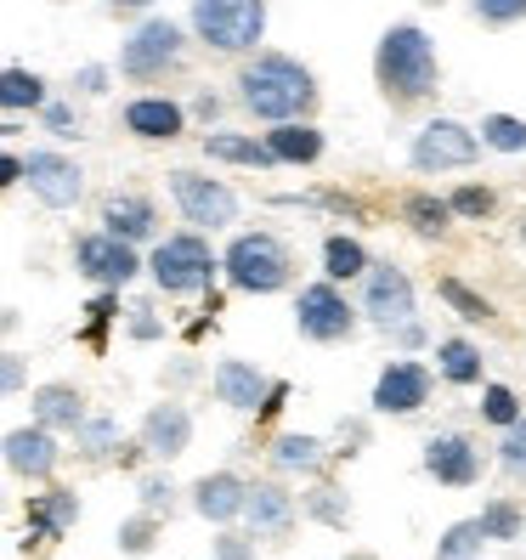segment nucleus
Masks as SVG:
<instances>
[{
  "mask_svg": "<svg viewBox=\"0 0 526 560\" xmlns=\"http://www.w3.org/2000/svg\"><path fill=\"white\" fill-rule=\"evenodd\" d=\"M233 96L249 119H267V125H289V119H312L317 114V74L306 69L301 57L289 51H249L233 74Z\"/></svg>",
  "mask_w": 526,
  "mask_h": 560,
  "instance_id": "1",
  "label": "nucleus"
},
{
  "mask_svg": "<svg viewBox=\"0 0 526 560\" xmlns=\"http://www.w3.org/2000/svg\"><path fill=\"white\" fill-rule=\"evenodd\" d=\"M374 85L390 108H413L442 85V57L436 40L419 23H390L374 46Z\"/></svg>",
  "mask_w": 526,
  "mask_h": 560,
  "instance_id": "2",
  "label": "nucleus"
},
{
  "mask_svg": "<svg viewBox=\"0 0 526 560\" xmlns=\"http://www.w3.org/2000/svg\"><path fill=\"white\" fill-rule=\"evenodd\" d=\"M221 278L238 294H278L294 283V249L267 226H249V233H233V244L221 249Z\"/></svg>",
  "mask_w": 526,
  "mask_h": 560,
  "instance_id": "3",
  "label": "nucleus"
},
{
  "mask_svg": "<svg viewBox=\"0 0 526 560\" xmlns=\"http://www.w3.org/2000/svg\"><path fill=\"white\" fill-rule=\"evenodd\" d=\"M187 28L215 57H249L267 40V0H192Z\"/></svg>",
  "mask_w": 526,
  "mask_h": 560,
  "instance_id": "4",
  "label": "nucleus"
},
{
  "mask_svg": "<svg viewBox=\"0 0 526 560\" xmlns=\"http://www.w3.org/2000/svg\"><path fill=\"white\" fill-rule=\"evenodd\" d=\"M148 278L159 294H204L221 278V255L210 249V238L199 226H182V233H164L148 255Z\"/></svg>",
  "mask_w": 526,
  "mask_h": 560,
  "instance_id": "5",
  "label": "nucleus"
},
{
  "mask_svg": "<svg viewBox=\"0 0 526 560\" xmlns=\"http://www.w3.org/2000/svg\"><path fill=\"white\" fill-rule=\"evenodd\" d=\"M182 62H187V28L171 18H142L130 28V40L119 46V74L137 85L182 74Z\"/></svg>",
  "mask_w": 526,
  "mask_h": 560,
  "instance_id": "6",
  "label": "nucleus"
},
{
  "mask_svg": "<svg viewBox=\"0 0 526 560\" xmlns=\"http://www.w3.org/2000/svg\"><path fill=\"white\" fill-rule=\"evenodd\" d=\"M164 187H171V205L187 226H199V233H226L238 215H244V199L233 187H226L221 176H204L192 171V164H176L171 176H164Z\"/></svg>",
  "mask_w": 526,
  "mask_h": 560,
  "instance_id": "7",
  "label": "nucleus"
},
{
  "mask_svg": "<svg viewBox=\"0 0 526 560\" xmlns=\"http://www.w3.org/2000/svg\"><path fill=\"white\" fill-rule=\"evenodd\" d=\"M356 323H363V306H351L335 278H317L294 294V328L312 346H346L356 335Z\"/></svg>",
  "mask_w": 526,
  "mask_h": 560,
  "instance_id": "8",
  "label": "nucleus"
},
{
  "mask_svg": "<svg viewBox=\"0 0 526 560\" xmlns=\"http://www.w3.org/2000/svg\"><path fill=\"white\" fill-rule=\"evenodd\" d=\"M74 272L91 289H130L148 272V255H142V244H130V238L108 233V226H96V233L74 238Z\"/></svg>",
  "mask_w": 526,
  "mask_h": 560,
  "instance_id": "9",
  "label": "nucleus"
},
{
  "mask_svg": "<svg viewBox=\"0 0 526 560\" xmlns=\"http://www.w3.org/2000/svg\"><path fill=\"white\" fill-rule=\"evenodd\" d=\"M481 130H470V125H458V119H447V114H436V119H424L419 130H413V142H408V164L419 176H442V171H470V164L481 159Z\"/></svg>",
  "mask_w": 526,
  "mask_h": 560,
  "instance_id": "10",
  "label": "nucleus"
},
{
  "mask_svg": "<svg viewBox=\"0 0 526 560\" xmlns=\"http://www.w3.org/2000/svg\"><path fill=\"white\" fill-rule=\"evenodd\" d=\"M431 390H436V374H431V362H419V357H390L379 380H374V397L369 408L379 419H413L424 402H431Z\"/></svg>",
  "mask_w": 526,
  "mask_h": 560,
  "instance_id": "11",
  "label": "nucleus"
},
{
  "mask_svg": "<svg viewBox=\"0 0 526 560\" xmlns=\"http://www.w3.org/2000/svg\"><path fill=\"white\" fill-rule=\"evenodd\" d=\"M363 323H374V328H402V323H413L419 317V294H413V278L402 272V267H390V260H374L369 267V278H363Z\"/></svg>",
  "mask_w": 526,
  "mask_h": 560,
  "instance_id": "12",
  "label": "nucleus"
},
{
  "mask_svg": "<svg viewBox=\"0 0 526 560\" xmlns=\"http://www.w3.org/2000/svg\"><path fill=\"white\" fill-rule=\"evenodd\" d=\"M28 192H35L46 210H74L85 199L80 159L57 153V148H35V153H28Z\"/></svg>",
  "mask_w": 526,
  "mask_h": 560,
  "instance_id": "13",
  "label": "nucleus"
},
{
  "mask_svg": "<svg viewBox=\"0 0 526 560\" xmlns=\"http://www.w3.org/2000/svg\"><path fill=\"white\" fill-rule=\"evenodd\" d=\"M301 499L283 487V481H249V504H244V526L260 544H289L294 538V521H301Z\"/></svg>",
  "mask_w": 526,
  "mask_h": 560,
  "instance_id": "14",
  "label": "nucleus"
},
{
  "mask_svg": "<svg viewBox=\"0 0 526 560\" xmlns=\"http://www.w3.org/2000/svg\"><path fill=\"white\" fill-rule=\"evenodd\" d=\"M0 453H7V470L17 481H51L57 465H62V447H57V431L51 424H12L7 442H0Z\"/></svg>",
  "mask_w": 526,
  "mask_h": 560,
  "instance_id": "15",
  "label": "nucleus"
},
{
  "mask_svg": "<svg viewBox=\"0 0 526 560\" xmlns=\"http://www.w3.org/2000/svg\"><path fill=\"white\" fill-rule=\"evenodd\" d=\"M187 119H192V108L176 103V96H164V91H142V96H130V103L119 108V125L137 142H176L187 130Z\"/></svg>",
  "mask_w": 526,
  "mask_h": 560,
  "instance_id": "16",
  "label": "nucleus"
},
{
  "mask_svg": "<svg viewBox=\"0 0 526 560\" xmlns=\"http://www.w3.org/2000/svg\"><path fill=\"white\" fill-rule=\"evenodd\" d=\"M424 476H431L436 487L465 492V487L481 481V447L465 431H436L431 442H424Z\"/></svg>",
  "mask_w": 526,
  "mask_h": 560,
  "instance_id": "17",
  "label": "nucleus"
},
{
  "mask_svg": "<svg viewBox=\"0 0 526 560\" xmlns=\"http://www.w3.org/2000/svg\"><path fill=\"white\" fill-rule=\"evenodd\" d=\"M210 385H215V402H221V408H233V413H260L278 380L260 369V362H249V357H221L215 374H210Z\"/></svg>",
  "mask_w": 526,
  "mask_h": 560,
  "instance_id": "18",
  "label": "nucleus"
},
{
  "mask_svg": "<svg viewBox=\"0 0 526 560\" xmlns=\"http://www.w3.org/2000/svg\"><path fill=\"white\" fill-rule=\"evenodd\" d=\"M137 442L148 447V458H159V465H171V458H182L187 447H192V413H187V402H153L148 413H142V431H137Z\"/></svg>",
  "mask_w": 526,
  "mask_h": 560,
  "instance_id": "19",
  "label": "nucleus"
},
{
  "mask_svg": "<svg viewBox=\"0 0 526 560\" xmlns=\"http://www.w3.org/2000/svg\"><path fill=\"white\" fill-rule=\"evenodd\" d=\"M187 504L199 510L210 526H233L244 521V504H249V481L238 470H210L187 487Z\"/></svg>",
  "mask_w": 526,
  "mask_h": 560,
  "instance_id": "20",
  "label": "nucleus"
},
{
  "mask_svg": "<svg viewBox=\"0 0 526 560\" xmlns=\"http://www.w3.org/2000/svg\"><path fill=\"white\" fill-rule=\"evenodd\" d=\"M23 521H28V538H35V544H57V538H69V533H74V521H80V492H74V487L28 492Z\"/></svg>",
  "mask_w": 526,
  "mask_h": 560,
  "instance_id": "21",
  "label": "nucleus"
},
{
  "mask_svg": "<svg viewBox=\"0 0 526 560\" xmlns=\"http://www.w3.org/2000/svg\"><path fill=\"white\" fill-rule=\"evenodd\" d=\"M103 226L119 233V238H130V244H159L164 238L159 233V205L148 199V192H137V187L108 192L103 199Z\"/></svg>",
  "mask_w": 526,
  "mask_h": 560,
  "instance_id": "22",
  "label": "nucleus"
},
{
  "mask_svg": "<svg viewBox=\"0 0 526 560\" xmlns=\"http://www.w3.org/2000/svg\"><path fill=\"white\" fill-rule=\"evenodd\" d=\"M328 453H335V447H328L323 436H306V431H278L272 447H267L272 470H278V476H301V481H317V476H323Z\"/></svg>",
  "mask_w": 526,
  "mask_h": 560,
  "instance_id": "23",
  "label": "nucleus"
},
{
  "mask_svg": "<svg viewBox=\"0 0 526 560\" xmlns=\"http://www.w3.org/2000/svg\"><path fill=\"white\" fill-rule=\"evenodd\" d=\"M28 402H35V419H40V424H51L57 436H74L80 424L91 419V408H85V390H80V385H69V380H51V385H40Z\"/></svg>",
  "mask_w": 526,
  "mask_h": 560,
  "instance_id": "24",
  "label": "nucleus"
},
{
  "mask_svg": "<svg viewBox=\"0 0 526 560\" xmlns=\"http://www.w3.org/2000/svg\"><path fill=\"white\" fill-rule=\"evenodd\" d=\"M204 159L238 164V171H283L267 137H244V130H204Z\"/></svg>",
  "mask_w": 526,
  "mask_h": 560,
  "instance_id": "25",
  "label": "nucleus"
},
{
  "mask_svg": "<svg viewBox=\"0 0 526 560\" xmlns=\"http://www.w3.org/2000/svg\"><path fill=\"white\" fill-rule=\"evenodd\" d=\"M267 148L278 153V164H317L323 153H328V137H323V125H312V119H289V125H272L267 130Z\"/></svg>",
  "mask_w": 526,
  "mask_h": 560,
  "instance_id": "26",
  "label": "nucleus"
},
{
  "mask_svg": "<svg viewBox=\"0 0 526 560\" xmlns=\"http://www.w3.org/2000/svg\"><path fill=\"white\" fill-rule=\"evenodd\" d=\"M436 374H442L447 385H458V390H470V385L487 380V357H481L476 340L447 335V340H436Z\"/></svg>",
  "mask_w": 526,
  "mask_h": 560,
  "instance_id": "27",
  "label": "nucleus"
},
{
  "mask_svg": "<svg viewBox=\"0 0 526 560\" xmlns=\"http://www.w3.org/2000/svg\"><path fill=\"white\" fill-rule=\"evenodd\" d=\"M51 103V91H46V80L35 74V69H23V62H7V69H0V108L7 114H40Z\"/></svg>",
  "mask_w": 526,
  "mask_h": 560,
  "instance_id": "28",
  "label": "nucleus"
},
{
  "mask_svg": "<svg viewBox=\"0 0 526 560\" xmlns=\"http://www.w3.org/2000/svg\"><path fill=\"white\" fill-rule=\"evenodd\" d=\"M402 221H408V233H419V238H447V226H453L458 215H453V199H447V192L413 187L408 199H402Z\"/></svg>",
  "mask_w": 526,
  "mask_h": 560,
  "instance_id": "29",
  "label": "nucleus"
},
{
  "mask_svg": "<svg viewBox=\"0 0 526 560\" xmlns=\"http://www.w3.org/2000/svg\"><path fill=\"white\" fill-rule=\"evenodd\" d=\"M369 267H374V255L363 249V238H351V233H328V238H323V278L363 283Z\"/></svg>",
  "mask_w": 526,
  "mask_h": 560,
  "instance_id": "30",
  "label": "nucleus"
},
{
  "mask_svg": "<svg viewBox=\"0 0 526 560\" xmlns=\"http://www.w3.org/2000/svg\"><path fill=\"white\" fill-rule=\"evenodd\" d=\"M74 453L91 458V465H114V458L125 453V431L114 413H91L80 431H74Z\"/></svg>",
  "mask_w": 526,
  "mask_h": 560,
  "instance_id": "31",
  "label": "nucleus"
},
{
  "mask_svg": "<svg viewBox=\"0 0 526 560\" xmlns=\"http://www.w3.org/2000/svg\"><path fill=\"white\" fill-rule=\"evenodd\" d=\"M301 510H306V521H317V526H346V521H351V499H346V487L323 481V476L301 492Z\"/></svg>",
  "mask_w": 526,
  "mask_h": 560,
  "instance_id": "32",
  "label": "nucleus"
},
{
  "mask_svg": "<svg viewBox=\"0 0 526 560\" xmlns=\"http://www.w3.org/2000/svg\"><path fill=\"white\" fill-rule=\"evenodd\" d=\"M481 526H487L492 544L526 538V510H521V499H510V492H492V499L481 504Z\"/></svg>",
  "mask_w": 526,
  "mask_h": 560,
  "instance_id": "33",
  "label": "nucleus"
},
{
  "mask_svg": "<svg viewBox=\"0 0 526 560\" xmlns=\"http://www.w3.org/2000/svg\"><path fill=\"white\" fill-rule=\"evenodd\" d=\"M492 538H487V526H481V515H470V521H453L447 533L436 538V560H481V549H487Z\"/></svg>",
  "mask_w": 526,
  "mask_h": 560,
  "instance_id": "34",
  "label": "nucleus"
},
{
  "mask_svg": "<svg viewBox=\"0 0 526 560\" xmlns=\"http://www.w3.org/2000/svg\"><path fill=\"white\" fill-rule=\"evenodd\" d=\"M137 510H148V515H159V521H171V515L182 510V487L171 481V470H148V476L137 481Z\"/></svg>",
  "mask_w": 526,
  "mask_h": 560,
  "instance_id": "35",
  "label": "nucleus"
},
{
  "mask_svg": "<svg viewBox=\"0 0 526 560\" xmlns=\"http://www.w3.org/2000/svg\"><path fill=\"white\" fill-rule=\"evenodd\" d=\"M436 294L453 306L458 323H492V301H487V294H476L465 278H436Z\"/></svg>",
  "mask_w": 526,
  "mask_h": 560,
  "instance_id": "36",
  "label": "nucleus"
},
{
  "mask_svg": "<svg viewBox=\"0 0 526 560\" xmlns=\"http://www.w3.org/2000/svg\"><path fill=\"white\" fill-rule=\"evenodd\" d=\"M476 130L492 153H526V119H515V114H481Z\"/></svg>",
  "mask_w": 526,
  "mask_h": 560,
  "instance_id": "37",
  "label": "nucleus"
},
{
  "mask_svg": "<svg viewBox=\"0 0 526 560\" xmlns=\"http://www.w3.org/2000/svg\"><path fill=\"white\" fill-rule=\"evenodd\" d=\"M114 544H119V555H130V560H142V555H153V544H159V515L137 510V515H130V521H119V533H114Z\"/></svg>",
  "mask_w": 526,
  "mask_h": 560,
  "instance_id": "38",
  "label": "nucleus"
},
{
  "mask_svg": "<svg viewBox=\"0 0 526 560\" xmlns=\"http://www.w3.org/2000/svg\"><path fill=\"white\" fill-rule=\"evenodd\" d=\"M476 413H481V424H499V431H510V424H515L526 408H521V397H515L510 385H481Z\"/></svg>",
  "mask_w": 526,
  "mask_h": 560,
  "instance_id": "39",
  "label": "nucleus"
},
{
  "mask_svg": "<svg viewBox=\"0 0 526 560\" xmlns=\"http://www.w3.org/2000/svg\"><path fill=\"white\" fill-rule=\"evenodd\" d=\"M447 199H453V215L458 221H487L492 210H499V192H492L487 182H458Z\"/></svg>",
  "mask_w": 526,
  "mask_h": 560,
  "instance_id": "40",
  "label": "nucleus"
},
{
  "mask_svg": "<svg viewBox=\"0 0 526 560\" xmlns=\"http://www.w3.org/2000/svg\"><path fill=\"white\" fill-rule=\"evenodd\" d=\"M499 470H504L510 481H526V413L499 436Z\"/></svg>",
  "mask_w": 526,
  "mask_h": 560,
  "instance_id": "41",
  "label": "nucleus"
},
{
  "mask_svg": "<svg viewBox=\"0 0 526 560\" xmlns=\"http://www.w3.org/2000/svg\"><path fill=\"white\" fill-rule=\"evenodd\" d=\"M255 533H249V526H244V533H238V526H221V533L210 538V560H255Z\"/></svg>",
  "mask_w": 526,
  "mask_h": 560,
  "instance_id": "42",
  "label": "nucleus"
},
{
  "mask_svg": "<svg viewBox=\"0 0 526 560\" xmlns=\"http://www.w3.org/2000/svg\"><path fill=\"white\" fill-rule=\"evenodd\" d=\"M40 125L51 130V137H62V142H80V137H85V125H80V114H74L69 103H57V96H51V103L40 108Z\"/></svg>",
  "mask_w": 526,
  "mask_h": 560,
  "instance_id": "43",
  "label": "nucleus"
},
{
  "mask_svg": "<svg viewBox=\"0 0 526 560\" xmlns=\"http://www.w3.org/2000/svg\"><path fill=\"white\" fill-rule=\"evenodd\" d=\"M470 12L481 23H492V28H510V23L526 18V0H470Z\"/></svg>",
  "mask_w": 526,
  "mask_h": 560,
  "instance_id": "44",
  "label": "nucleus"
},
{
  "mask_svg": "<svg viewBox=\"0 0 526 560\" xmlns=\"http://www.w3.org/2000/svg\"><path fill=\"white\" fill-rule=\"evenodd\" d=\"M114 317H119V289H103L85 306V340H103V323H114Z\"/></svg>",
  "mask_w": 526,
  "mask_h": 560,
  "instance_id": "45",
  "label": "nucleus"
},
{
  "mask_svg": "<svg viewBox=\"0 0 526 560\" xmlns=\"http://www.w3.org/2000/svg\"><path fill=\"white\" fill-rule=\"evenodd\" d=\"M369 447V419H340L335 424V453L351 458V453H363Z\"/></svg>",
  "mask_w": 526,
  "mask_h": 560,
  "instance_id": "46",
  "label": "nucleus"
},
{
  "mask_svg": "<svg viewBox=\"0 0 526 560\" xmlns=\"http://www.w3.org/2000/svg\"><path fill=\"white\" fill-rule=\"evenodd\" d=\"M125 335H130V340H159V335H164V323L153 317V306H130Z\"/></svg>",
  "mask_w": 526,
  "mask_h": 560,
  "instance_id": "47",
  "label": "nucleus"
},
{
  "mask_svg": "<svg viewBox=\"0 0 526 560\" xmlns=\"http://www.w3.org/2000/svg\"><path fill=\"white\" fill-rule=\"evenodd\" d=\"M0 390H7V397L23 390V351H0Z\"/></svg>",
  "mask_w": 526,
  "mask_h": 560,
  "instance_id": "48",
  "label": "nucleus"
},
{
  "mask_svg": "<svg viewBox=\"0 0 526 560\" xmlns=\"http://www.w3.org/2000/svg\"><path fill=\"white\" fill-rule=\"evenodd\" d=\"M74 91L80 96H103L108 91V69H103V62H85V69L74 74Z\"/></svg>",
  "mask_w": 526,
  "mask_h": 560,
  "instance_id": "49",
  "label": "nucleus"
},
{
  "mask_svg": "<svg viewBox=\"0 0 526 560\" xmlns=\"http://www.w3.org/2000/svg\"><path fill=\"white\" fill-rule=\"evenodd\" d=\"M424 340H431V335H424V323H419V317L402 323V328H390V346H402V351H419Z\"/></svg>",
  "mask_w": 526,
  "mask_h": 560,
  "instance_id": "50",
  "label": "nucleus"
},
{
  "mask_svg": "<svg viewBox=\"0 0 526 560\" xmlns=\"http://www.w3.org/2000/svg\"><path fill=\"white\" fill-rule=\"evenodd\" d=\"M187 108H192V119H204V125H210V119L221 114V96H210V91H199V96H192V103H187Z\"/></svg>",
  "mask_w": 526,
  "mask_h": 560,
  "instance_id": "51",
  "label": "nucleus"
},
{
  "mask_svg": "<svg viewBox=\"0 0 526 560\" xmlns=\"http://www.w3.org/2000/svg\"><path fill=\"white\" fill-rule=\"evenodd\" d=\"M283 402H289V385L278 380V385H272V397H267V408H260V419H278V408H283Z\"/></svg>",
  "mask_w": 526,
  "mask_h": 560,
  "instance_id": "52",
  "label": "nucleus"
},
{
  "mask_svg": "<svg viewBox=\"0 0 526 560\" xmlns=\"http://www.w3.org/2000/svg\"><path fill=\"white\" fill-rule=\"evenodd\" d=\"M103 7H108V12H153L159 0H103Z\"/></svg>",
  "mask_w": 526,
  "mask_h": 560,
  "instance_id": "53",
  "label": "nucleus"
},
{
  "mask_svg": "<svg viewBox=\"0 0 526 560\" xmlns=\"http://www.w3.org/2000/svg\"><path fill=\"white\" fill-rule=\"evenodd\" d=\"M340 560H379V555H374V549H346Z\"/></svg>",
  "mask_w": 526,
  "mask_h": 560,
  "instance_id": "54",
  "label": "nucleus"
},
{
  "mask_svg": "<svg viewBox=\"0 0 526 560\" xmlns=\"http://www.w3.org/2000/svg\"><path fill=\"white\" fill-rule=\"evenodd\" d=\"M521 244H526V215H521Z\"/></svg>",
  "mask_w": 526,
  "mask_h": 560,
  "instance_id": "55",
  "label": "nucleus"
},
{
  "mask_svg": "<svg viewBox=\"0 0 526 560\" xmlns=\"http://www.w3.org/2000/svg\"><path fill=\"white\" fill-rule=\"evenodd\" d=\"M431 7H442V0H431Z\"/></svg>",
  "mask_w": 526,
  "mask_h": 560,
  "instance_id": "56",
  "label": "nucleus"
}]
</instances>
